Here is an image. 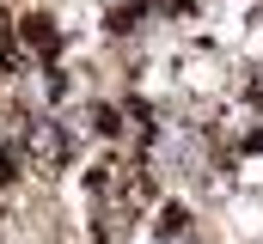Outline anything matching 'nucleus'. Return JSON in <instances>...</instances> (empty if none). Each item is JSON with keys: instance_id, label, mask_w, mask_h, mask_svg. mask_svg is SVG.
<instances>
[{"instance_id": "1", "label": "nucleus", "mask_w": 263, "mask_h": 244, "mask_svg": "<svg viewBox=\"0 0 263 244\" xmlns=\"http://www.w3.org/2000/svg\"><path fill=\"white\" fill-rule=\"evenodd\" d=\"M18 153L31 159V171L55 177L67 159H73V134H67L62 116H25V134H18Z\"/></svg>"}, {"instance_id": "2", "label": "nucleus", "mask_w": 263, "mask_h": 244, "mask_svg": "<svg viewBox=\"0 0 263 244\" xmlns=\"http://www.w3.org/2000/svg\"><path fill=\"white\" fill-rule=\"evenodd\" d=\"M12 37H18V55L37 61V67H49V61L62 55V25L49 12H18L12 18Z\"/></svg>"}, {"instance_id": "3", "label": "nucleus", "mask_w": 263, "mask_h": 244, "mask_svg": "<svg viewBox=\"0 0 263 244\" xmlns=\"http://www.w3.org/2000/svg\"><path fill=\"white\" fill-rule=\"evenodd\" d=\"M184 79H190V92H214V86H220V61L208 55V49L184 55Z\"/></svg>"}, {"instance_id": "4", "label": "nucleus", "mask_w": 263, "mask_h": 244, "mask_svg": "<svg viewBox=\"0 0 263 244\" xmlns=\"http://www.w3.org/2000/svg\"><path fill=\"white\" fill-rule=\"evenodd\" d=\"M153 232H159V238L196 232V226H190V208H184V201H159V208H153Z\"/></svg>"}]
</instances>
